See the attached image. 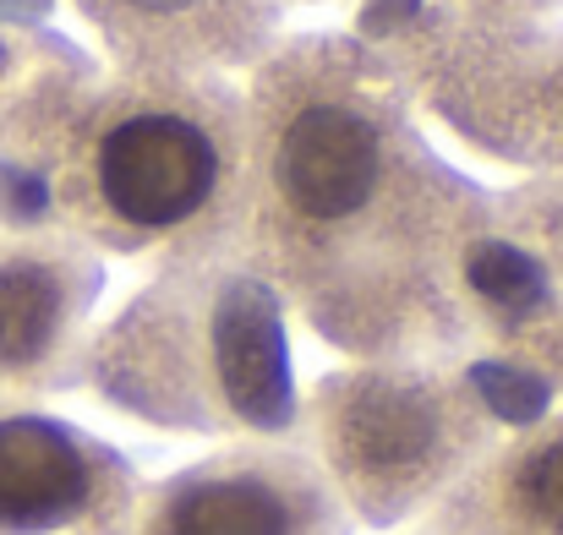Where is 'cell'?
Segmentation results:
<instances>
[{
  "instance_id": "277c9868",
  "label": "cell",
  "mask_w": 563,
  "mask_h": 535,
  "mask_svg": "<svg viewBox=\"0 0 563 535\" xmlns=\"http://www.w3.org/2000/svg\"><path fill=\"white\" fill-rule=\"evenodd\" d=\"M498 399L471 366L367 360L318 377L296 426L345 514L388 531L432 514L498 448Z\"/></svg>"
},
{
  "instance_id": "52a82bcc",
  "label": "cell",
  "mask_w": 563,
  "mask_h": 535,
  "mask_svg": "<svg viewBox=\"0 0 563 535\" xmlns=\"http://www.w3.org/2000/svg\"><path fill=\"white\" fill-rule=\"evenodd\" d=\"M104 263L71 235L0 246V393H55L77 377Z\"/></svg>"
},
{
  "instance_id": "8992f818",
  "label": "cell",
  "mask_w": 563,
  "mask_h": 535,
  "mask_svg": "<svg viewBox=\"0 0 563 535\" xmlns=\"http://www.w3.org/2000/svg\"><path fill=\"white\" fill-rule=\"evenodd\" d=\"M132 498L121 448L60 415L0 410V535H115Z\"/></svg>"
},
{
  "instance_id": "30bf717a",
  "label": "cell",
  "mask_w": 563,
  "mask_h": 535,
  "mask_svg": "<svg viewBox=\"0 0 563 535\" xmlns=\"http://www.w3.org/2000/svg\"><path fill=\"white\" fill-rule=\"evenodd\" d=\"M421 535H438V531H421Z\"/></svg>"
},
{
  "instance_id": "9c48e42d",
  "label": "cell",
  "mask_w": 563,
  "mask_h": 535,
  "mask_svg": "<svg viewBox=\"0 0 563 535\" xmlns=\"http://www.w3.org/2000/svg\"><path fill=\"white\" fill-rule=\"evenodd\" d=\"M438 535H563V415L498 443L432 514Z\"/></svg>"
},
{
  "instance_id": "7a4b0ae2",
  "label": "cell",
  "mask_w": 563,
  "mask_h": 535,
  "mask_svg": "<svg viewBox=\"0 0 563 535\" xmlns=\"http://www.w3.org/2000/svg\"><path fill=\"white\" fill-rule=\"evenodd\" d=\"M55 213L115 257H241L246 93L208 71L93 77L60 132Z\"/></svg>"
},
{
  "instance_id": "3957f363",
  "label": "cell",
  "mask_w": 563,
  "mask_h": 535,
  "mask_svg": "<svg viewBox=\"0 0 563 535\" xmlns=\"http://www.w3.org/2000/svg\"><path fill=\"white\" fill-rule=\"evenodd\" d=\"M88 377L115 410L170 432L274 443L301 421L279 296L241 257L159 263L93 334Z\"/></svg>"
},
{
  "instance_id": "5b68a950",
  "label": "cell",
  "mask_w": 563,
  "mask_h": 535,
  "mask_svg": "<svg viewBox=\"0 0 563 535\" xmlns=\"http://www.w3.org/2000/svg\"><path fill=\"white\" fill-rule=\"evenodd\" d=\"M356 520L301 443H224L137 487L115 535H351Z\"/></svg>"
},
{
  "instance_id": "6da1fadb",
  "label": "cell",
  "mask_w": 563,
  "mask_h": 535,
  "mask_svg": "<svg viewBox=\"0 0 563 535\" xmlns=\"http://www.w3.org/2000/svg\"><path fill=\"white\" fill-rule=\"evenodd\" d=\"M246 93L241 263L362 360H449L476 328L482 202L356 38H279Z\"/></svg>"
},
{
  "instance_id": "ba28073f",
  "label": "cell",
  "mask_w": 563,
  "mask_h": 535,
  "mask_svg": "<svg viewBox=\"0 0 563 535\" xmlns=\"http://www.w3.org/2000/svg\"><path fill=\"white\" fill-rule=\"evenodd\" d=\"M93 33L121 71H208L257 66L279 44L285 0H82Z\"/></svg>"
}]
</instances>
